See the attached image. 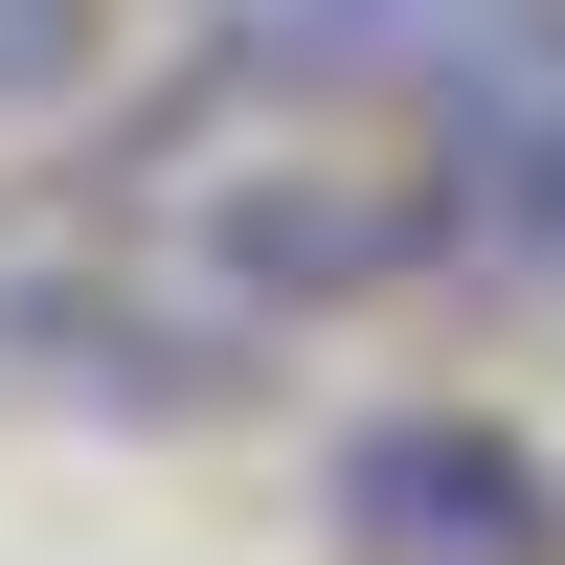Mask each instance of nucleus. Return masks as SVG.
I'll use <instances>...</instances> for the list:
<instances>
[{
    "mask_svg": "<svg viewBox=\"0 0 565 565\" xmlns=\"http://www.w3.org/2000/svg\"><path fill=\"white\" fill-rule=\"evenodd\" d=\"M249 90H385V68H476V0H226Z\"/></svg>",
    "mask_w": 565,
    "mask_h": 565,
    "instance_id": "4",
    "label": "nucleus"
},
{
    "mask_svg": "<svg viewBox=\"0 0 565 565\" xmlns=\"http://www.w3.org/2000/svg\"><path fill=\"white\" fill-rule=\"evenodd\" d=\"M340 543L362 565H543L565 543V498H543V452L498 430V407H385V430H340Z\"/></svg>",
    "mask_w": 565,
    "mask_h": 565,
    "instance_id": "2",
    "label": "nucleus"
},
{
    "mask_svg": "<svg viewBox=\"0 0 565 565\" xmlns=\"http://www.w3.org/2000/svg\"><path fill=\"white\" fill-rule=\"evenodd\" d=\"M452 249H498V271H565V68H476L452 90Z\"/></svg>",
    "mask_w": 565,
    "mask_h": 565,
    "instance_id": "3",
    "label": "nucleus"
},
{
    "mask_svg": "<svg viewBox=\"0 0 565 565\" xmlns=\"http://www.w3.org/2000/svg\"><path fill=\"white\" fill-rule=\"evenodd\" d=\"M452 249V181H362V159H249L204 181V271L249 317H340V295H407Z\"/></svg>",
    "mask_w": 565,
    "mask_h": 565,
    "instance_id": "1",
    "label": "nucleus"
},
{
    "mask_svg": "<svg viewBox=\"0 0 565 565\" xmlns=\"http://www.w3.org/2000/svg\"><path fill=\"white\" fill-rule=\"evenodd\" d=\"M90 45H114L90 0H0V114H45V90H90Z\"/></svg>",
    "mask_w": 565,
    "mask_h": 565,
    "instance_id": "5",
    "label": "nucleus"
}]
</instances>
